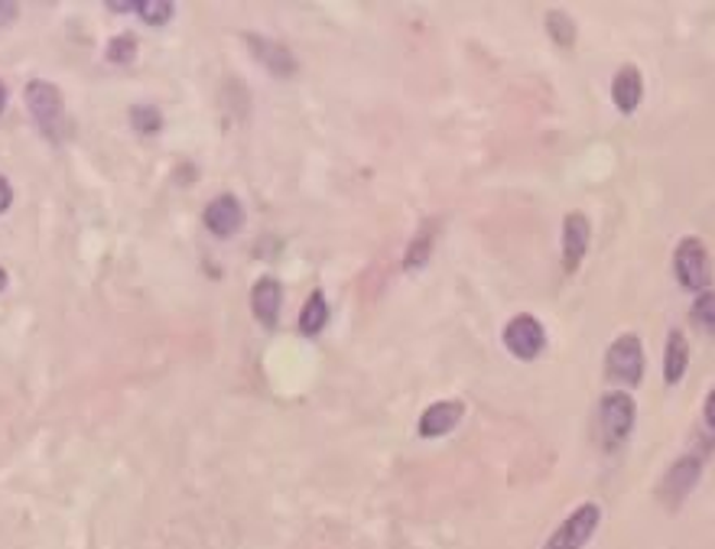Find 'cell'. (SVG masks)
Returning <instances> with one entry per match:
<instances>
[{
  "label": "cell",
  "mask_w": 715,
  "mask_h": 549,
  "mask_svg": "<svg viewBox=\"0 0 715 549\" xmlns=\"http://www.w3.org/2000/svg\"><path fill=\"white\" fill-rule=\"evenodd\" d=\"M635 400L631 394L625 390H609L599 403V426H602V436H605V446L615 449L622 446L631 429H635Z\"/></svg>",
  "instance_id": "obj_1"
},
{
  "label": "cell",
  "mask_w": 715,
  "mask_h": 549,
  "mask_svg": "<svg viewBox=\"0 0 715 549\" xmlns=\"http://www.w3.org/2000/svg\"><path fill=\"white\" fill-rule=\"evenodd\" d=\"M674 271H677V279L687 289L706 292L710 283H713V258H710L706 245L700 238H683L677 245V254H674Z\"/></svg>",
  "instance_id": "obj_2"
},
{
  "label": "cell",
  "mask_w": 715,
  "mask_h": 549,
  "mask_svg": "<svg viewBox=\"0 0 715 549\" xmlns=\"http://www.w3.org/2000/svg\"><path fill=\"white\" fill-rule=\"evenodd\" d=\"M605 371L612 380L618 384H628V387H638L641 377H644V348H641V338L638 335H622L612 341L609 354H605Z\"/></svg>",
  "instance_id": "obj_3"
},
{
  "label": "cell",
  "mask_w": 715,
  "mask_h": 549,
  "mask_svg": "<svg viewBox=\"0 0 715 549\" xmlns=\"http://www.w3.org/2000/svg\"><path fill=\"white\" fill-rule=\"evenodd\" d=\"M599 521H602L599 504H592V501H589V504H579V508L553 531V537L543 544V549H582L595 537Z\"/></svg>",
  "instance_id": "obj_4"
},
{
  "label": "cell",
  "mask_w": 715,
  "mask_h": 549,
  "mask_svg": "<svg viewBox=\"0 0 715 549\" xmlns=\"http://www.w3.org/2000/svg\"><path fill=\"white\" fill-rule=\"evenodd\" d=\"M543 345H547V332H543V325H540L534 315L520 312V315H514V319L504 325V348H507L514 358L534 361V358L543 351Z\"/></svg>",
  "instance_id": "obj_5"
},
{
  "label": "cell",
  "mask_w": 715,
  "mask_h": 549,
  "mask_svg": "<svg viewBox=\"0 0 715 549\" xmlns=\"http://www.w3.org/2000/svg\"><path fill=\"white\" fill-rule=\"evenodd\" d=\"M700 475H703V462H700V459L683 456L680 462H674L670 472H667L664 482H661V498H664V504H667L670 511H677V508L687 501V495L700 485Z\"/></svg>",
  "instance_id": "obj_6"
},
{
  "label": "cell",
  "mask_w": 715,
  "mask_h": 549,
  "mask_svg": "<svg viewBox=\"0 0 715 549\" xmlns=\"http://www.w3.org/2000/svg\"><path fill=\"white\" fill-rule=\"evenodd\" d=\"M26 108L42 130H52L62 124V91L52 82H42V78L29 82L26 85Z\"/></svg>",
  "instance_id": "obj_7"
},
{
  "label": "cell",
  "mask_w": 715,
  "mask_h": 549,
  "mask_svg": "<svg viewBox=\"0 0 715 549\" xmlns=\"http://www.w3.org/2000/svg\"><path fill=\"white\" fill-rule=\"evenodd\" d=\"M205 228L215 238H231L244 228V209L235 196H218L205 205Z\"/></svg>",
  "instance_id": "obj_8"
},
{
  "label": "cell",
  "mask_w": 715,
  "mask_h": 549,
  "mask_svg": "<svg viewBox=\"0 0 715 549\" xmlns=\"http://www.w3.org/2000/svg\"><path fill=\"white\" fill-rule=\"evenodd\" d=\"M589 238H592V228H589V219L582 212H569L563 219V267L566 274H573L586 251H589Z\"/></svg>",
  "instance_id": "obj_9"
},
{
  "label": "cell",
  "mask_w": 715,
  "mask_h": 549,
  "mask_svg": "<svg viewBox=\"0 0 715 549\" xmlns=\"http://www.w3.org/2000/svg\"><path fill=\"white\" fill-rule=\"evenodd\" d=\"M280 302H284V286L280 279L274 276H261L251 289V309H254V319L264 325V328H277L280 322Z\"/></svg>",
  "instance_id": "obj_10"
},
{
  "label": "cell",
  "mask_w": 715,
  "mask_h": 549,
  "mask_svg": "<svg viewBox=\"0 0 715 549\" xmlns=\"http://www.w3.org/2000/svg\"><path fill=\"white\" fill-rule=\"evenodd\" d=\"M465 416V403L459 400H439L432 407L423 410L419 416V436L423 439H436V436H446L459 426V420Z\"/></svg>",
  "instance_id": "obj_11"
},
{
  "label": "cell",
  "mask_w": 715,
  "mask_h": 549,
  "mask_svg": "<svg viewBox=\"0 0 715 549\" xmlns=\"http://www.w3.org/2000/svg\"><path fill=\"white\" fill-rule=\"evenodd\" d=\"M644 98V82H641V72L635 65H622L612 78V101L622 114H631L638 111Z\"/></svg>",
  "instance_id": "obj_12"
},
{
  "label": "cell",
  "mask_w": 715,
  "mask_h": 549,
  "mask_svg": "<svg viewBox=\"0 0 715 549\" xmlns=\"http://www.w3.org/2000/svg\"><path fill=\"white\" fill-rule=\"evenodd\" d=\"M248 42H251V52L274 72V75H284V78H290L293 72H297V59L290 55V49L287 46H280V42H271V39H264V36H248Z\"/></svg>",
  "instance_id": "obj_13"
},
{
  "label": "cell",
  "mask_w": 715,
  "mask_h": 549,
  "mask_svg": "<svg viewBox=\"0 0 715 549\" xmlns=\"http://www.w3.org/2000/svg\"><path fill=\"white\" fill-rule=\"evenodd\" d=\"M687 367H690V341L680 328H674L667 335V348H664V380L680 384Z\"/></svg>",
  "instance_id": "obj_14"
},
{
  "label": "cell",
  "mask_w": 715,
  "mask_h": 549,
  "mask_svg": "<svg viewBox=\"0 0 715 549\" xmlns=\"http://www.w3.org/2000/svg\"><path fill=\"white\" fill-rule=\"evenodd\" d=\"M329 322V302H326V292L323 289H313L303 312H300V332L303 335H319Z\"/></svg>",
  "instance_id": "obj_15"
},
{
  "label": "cell",
  "mask_w": 715,
  "mask_h": 549,
  "mask_svg": "<svg viewBox=\"0 0 715 549\" xmlns=\"http://www.w3.org/2000/svg\"><path fill=\"white\" fill-rule=\"evenodd\" d=\"M547 29H550V36H553V42L556 46H573L576 42V26H573V20L566 16V13H560V10H550L547 13Z\"/></svg>",
  "instance_id": "obj_16"
},
{
  "label": "cell",
  "mask_w": 715,
  "mask_h": 549,
  "mask_svg": "<svg viewBox=\"0 0 715 549\" xmlns=\"http://www.w3.org/2000/svg\"><path fill=\"white\" fill-rule=\"evenodd\" d=\"M173 3L170 0H137V13L147 20V23H153V26H163L170 16H173Z\"/></svg>",
  "instance_id": "obj_17"
},
{
  "label": "cell",
  "mask_w": 715,
  "mask_h": 549,
  "mask_svg": "<svg viewBox=\"0 0 715 549\" xmlns=\"http://www.w3.org/2000/svg\"><path fill=\"white\" fill-rule=\"evenodd\" d=\"M693 322H697L700 328H706V332H713L715 335V292L713 289H706V292H700V296H697V305H693Z\"/></svg>",
  "instance_id": "obj_18"
},
{
  "label": "cell",
  "mask_w": 715,
  "mask_h": 549,
  "mask_svg": "<svg viewBox=\"0 0 715 549\" xmlns=\"http://www.w3.org/2000/svg\"><path fill=\"white\" fill-rule=\"evenodd\" d=\"M429 261V228L410 245V251H406V261H403V267L406 271H416V267H423Z\"/></svg>",
  "instance_id": "obj_19"
},
{
  "label": "cell",
  "mask_w": 715,
  "mask_h": 549,
  "mask_svg": "<svg viewBox=\"0 0 715 549\" xmlns=\"http://www.w3.org/2000/svg\"><path fill=\"white\" fill-rule=\"evenodd\" d=\"M134 52H137V39L134 36H114L111 49H108V59L111 62H130Z\"/></svg>",
  "instance_id": "obj_20"
},
{
  "label": "cell",
  "mask_w": 715,
  "mask_h": 549,
  "mask_svg": "<svg viewBox=\"0 0 715 549\" xmlns=\"http://www.w3.org/2000/svg\"><path fill=\"white\" fill-rule=\"evenodd\" d=\"M130 117H134V124H137L140 134H153V130H160V124H163L156 108H134Z\"/></svg>",
  "instance_id": "obj_21"
},
{
  "label": "cell",
  "mask_w": 715,
  "mask_h": 549,
  "mask_svg": "<svg viewBox=\"0 0 715 549\" xmlns=\"http://www.w3.org/2000/svg\"><path fill=\"white\" fill-rule=\"evenodd\" d=\"M10 202H13V189H10V183H7V179L0 176V215H3L7 209H10Z\"/></svg>",
  "instance_id": "obj_22"
},
{
  "label": "cell",
  "mask_w": 715,
  "mask_h": 549,
  "mask_svg": "<svg viewBox=\"0 0 715 549\" xmlns=\"http://www.w3.org/2000/svg\"><path fill=\"white\" fill-rule=\"evenodd\" d=\"M703 416H706V423L715 429V387L710 390V397H706V410H703Z\"/></svg>",
  "instance_id": "obj_23"
},
{
  "label": "cell",
  "mask_w": 715,
  "mask_h": 549,
  "mask_svg": "<svg viewBox=\"0 0 715 549\" xmlns=\"http://www.w3.org/2000/svg\"><path fill=\"white\" fill-rule=\"evenodd\" d=\"M13 16H16V7L13 3H0V23L13 20Z\"/></svg>",
  "instance_id": "obj_24"
},
{
  "label": "cell",
  "mask_w": 715,
  "mask_h": 549,
  "mask_svg": "<svg viewBox=\"0 0 715 549\" xmlns=\"http://www.w3.org/2000/svg\"><path fill=\"white\" fill-rule=\"evenodd\" d=\"M7 108V88H3V82H0V111Z\"/></svg>",
  "instance_id": "obj_25"
},
{
  "label": "cell",
  "mask_w": 715,
  "mask_h": 549,
  "mask_svg": "<svg viewBox=\"0 0 715 549\" xmlns=\"http://www.w3.org/2000/svg\"><path fill=\"white\" fill-rule=\"evenodd\" d=\"M3 289H7V271L0 267V292H3Z\"/></svg>",
  "instance_id": "obj_26"
}]
</instances>
